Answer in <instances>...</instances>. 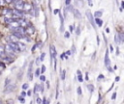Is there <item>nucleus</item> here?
Wrapping results in <instances>:
<instances>
[{
  "label": "nucleus",
  "instance_id": "obj_22",
  "mask_svg": "<svg viewBox=\"0 0 124 104\" xmlns=\"http://www.w3.org/2000/svg\"><path fill=\"white\" fill-rule=\"evenodd\" d=\"M5 53V49H4V46L3 45H0V56H3Z\"/></svg>",
  "mask_w": 124,
  "mask_h": 104
},
{
  "label": "nucleus",
  "instance_id": "obj_31",
  "mask_svg": "<svg viewBox=\"0 0 124 104\" xmlns=\"http://www.w3.org/2000/svg\"><path fill=\"white\" fill-rule=\"evenodd\" d=\"M114 42H115L116 43H119V39H118V36H117V35L114 36Z\"/></svg>",
  "mask_w": 124,
  "mask_h": 104
},
{
  "label": "nucleus",
  "instance_id": "obj_44",
  "mask_svg": "<svg viewBox=\"0 0 124 104\" xmlns=\"http://www.w3.org/2000/svg\"><path fill=\"white\" fill-rule=\"evenodd\" d=\"M31 94H32V91H31V90H29V91L27 92V94H26V95H28V96H31Z\"/></svg>",
  "mask_w": 124,
  "mask_h": 104
},
{
  "label": "nucleus",
  "instance_id": "obj_49",
  "mask_svg": "<svg viewBox=\"0 0 124 104\" xmlns=\"http://www.w3.org/2000/svg\"><path fill=\"white\" fill-rule=\"evenodd\" d=\"M72 50H73V51H72V53H75V52H76V51H75L76 49H75V46H74V45H73V47H72Z\"/></svg>",
  "mask_w": 124,
  "mask_h": 104
},
{
  "label": "nucleus",
  "instance_id": "obj_24",
  "mask_svg": "<svg viewBox=\"0 0 124 104\" xmlns=\"http://www.w3.org/2000/svg\"><path fill=\"white\" fill-rule=\"evenodd\" d=\"M39 90H40V85L36 84L35 87H34V94H37V93L39 92Z\"/></svg>",
  "mask_w": 124,
  "mask_h": 104
},
{
  "label": "nucleus",
  "instance_id": "obj_29",
  "mask_svg": "<svg viewBox=\"0 0 124 104\" xmlns=\"http://www.w3.org/2000/svg\"><path fill=\"white\" fill-rule=\"evenodd\" d=\"M28 87H29L28 84H23V85H22V90H23V91H24V90H27Z\"/></svg>",
  "mask_w": 124,
  "mask_h": 104
},
{
  "label": "nucleus",
  "instance_id": "obj_30",
  "mask_svg": "<svg viewBox=\"0 0 124 104\" xmlns=\"http://www.w3.org/2000/svg\"><path fill=\"white\" fill-rule=\"evenodd\" d=\"M76 34H77V36H80V35H81V29H80V27H78V28H77V30H76Z\"/></svg>",
  "mask_w": 124,
  "mask_h": 104
},
{
  "label": "nucleus",
  "instance_id": "obj_17",
  "mask_svg": "<svg viewBox=\"0 0 124 104\" xmlns=\"http://www.w3.org/2000/svg\"><path fill=\"white\" fill-rule=\"evenodd\" d=\"M2 14L5 15V16H7V15H10V14H13V11L11 9H5V10H3V13Z\"/></svg>",
  "mask_w": 124,
  "mask_h": 104
},
{
  "label": "nucleus",
  "instance_id": "obj_2",
  "mask_svg": "<svg viewBox=\"0 0 124 104\" xmlns=\"http://www.w3.org/2000/svg\"><path fill=\"white\" fill-rule=\"evenodd\" d=\"M49 51H51L52 60H55V57H56V50H55V47H54L53 44H51V47H49Z\"/></svg>",
  "mask_w": 124,
  "mask_h": 104
},
{
  "label": "nucleus",
  "instance_id": "obj_18",
  "mask_svg": "<svg viewBox=\"0 0 124 104\" xmlns=\"http://www.w3.org/2000/svg\"><path fill=\"white\" fill-rule=\"evenodd\" d=\"M15 31H16V32H18V33H19V34H21L22 36L24 35V29H23L22 27H18V28H17Z\"/></svg>",
  "mask_w": 124,
  "mask_h": 104
},
{
  "label": "nucleus",
  "instance_id": "obj_8",
  "mask_svg": "<svg viewBox=\"0 0 124 104\" xmlns=\"http://www.w3.org/2000/svg\"><path fill=\"white\" fill-rule=\"evenodd\" d=\"M14 6H15L17 11H18V12H22L23 11V2L22 3H18V4H15Z\"/></svg>",
  "mask_w": 124,
  "mask_h": 104
},
{
  "label": "nucleus",
  "instance_id": "obj_57",
  "mask_svg": "<svg viewBox=\"0 0 124 104\" xmlns=\"http://www.w3.org/2000/svg\"><path fill=\"white\" fill-rule=\"evenodd\" d=\"M116 55H119V52H118V48H116Z\"/></svg>",
  "mask_w": 124,
  "mask_h": 104
},
{
  "label": "nucleus",
  "instance_id": "obj_58",
  "mask_svg": "<svg viewBox=\"0 0 124 104\" xmlns=\"http://www.w3.org/2000/svg\"><path fill=\"white\" fill-rule=\"evenodd\" d=\"M106 32H107V33H110V29H109V28H107V29H106Z\"/></svg>",
  "mask_w": 124,
  "mask_h": 104
},
{
  "label": "nucleus",
  "instance_id": "obj_45",
  "mask_svg": "<svg viewBox=\"0 0 124 104\" xmlns=\"http://www.w3.org/2000/svg\"><path fill=\"white\" fill-rule=\"evenodd\" d=\"M58 13H59V10H58V9H55V10L53 11V14H54V15H57Z\"/></svg>",
  "mask_w": 124,
  "mask_h": 104
},
{
  "label": "nucleus",
  "instance_id": "obj_4",
  "mask_svg": "<svg viewBox=\"0 0 124 104\" xmlns=\"http://www.w3.org/2000/svg\"><path fill=\"white\" fill-rule=\"evenodd\" d=\"M105 65L108 68H110L111 67V61H110V58H109V49L106 51V55H105Z\"/></svg>",
  "mask_w": 124,
  "mask_h": 104
},
{
  "label": "nucleus",
  "instance_id": "obj_14",
  "mask_svg": "<svg viewBox=\"0 0 124 104\" xmlns=\"http://www.w3.org/2000/svg\"><path fill=\"white\" fill-rule=\"evenodd\" d=\"M94 22H95V25L97 24L99 27H101V26L103 25V20L100 19V18H95V19H94Z\"/></svg>",
  "mask_w": 124,
  "mask_h": 104
},
{
  "label": "nucleus",
  "instance_id": "obj_7",
  "mask_svg": "<svg viewBox=\"0 0 124 104\" xmlns=\"http://www.w3.org/2000/svg\"><path fill=\"white\" fill-rule=\"evenodd\" d=\"M34 33V28L33 27H27L24 29V34H27V35H32Z\"/></svg>",
  "mask_w": 124,
  "mask_h": 104
},
{
  "label": "nucleus",
  "instance_id": "obj_55",
  "mask_svg": "<svg viewBox=\"0 0 124 104\" xmlns=\"http://www.w3.org/2000/svg\"><path fill=\"white\" fill-rule=\"evenodd\" d=\"M110 50H111V52H112V51H113V47H112V45H110Z\"/></svg>",
  "mask_w": 124,
  "mask_h": 104
},
{
  "label": "nucleus",
  "instance_id": "obj_1",
  "mask_svg": "<svg viewBox=\"0 0 124 104\" xmlns=\"http://www.w3.org/2000/svg\"><path fill=\"white\" fill-rule=\"evenodd\" d=\"M86 16H87V17H88V20H89L90 24L93 26V28H96V25H95V22H94L93 16H92L91 12H90V11H86Z\"/></svg>",
  "mask_w": 124,
  "mask_h": 104
},
{
  "label": "nucleus",
  "instance_id": "obj_38",
  "mask_svg": "<svg viewBox=\"0 0 124 104\" xmlns=\"http://www.w3.org/2000/svg\"><path fill=\"white\" fill-rule=\"evenodd\" d=\"M116 95H117V94H116V93H113V94H112V99H113V100H114V99L116 98Z\"/></svg>",
  "mask_w": 124,
  "mask_h": 104
},
{
  "label": "nucleus",
  "instance_id": "obj_50",
  "mask_svg": "<svg viewBox=\"0 0 124 104\" xmlns=\"http://www.w3.org/2000/svg\"><path fill=\"white\" fill-rule=\"evenodd\" d=\"M97 44L98 45L100 44V39H99V37H97Z\"/></svg>",
  "mask_w": 124,
  "mask_h": 104
},
{
  "label": "nucleus",
  "instance_id": "obj_11",
  "mask_svg": "<svg viewBox=\"0 0 124 104\" xmlns=\"http://www.w3.org/2000/svg\"><path fill=\"white\" fill-rule=\"evenodd\" d=\"M17 44H18V50H19V51H23V50H25V48H26L25 44H23L22 42H18Z\"/></svg>",
  "mask_w": 124,
  "mask_h": 104
},
{
  "label": "nucleus",
  "instance_id": "obj_27",
  "mask_svg": "<svg viewBox=\"0 0 124 104\" xmlns=\"http://www.w3.org/2000/svg\"><path fill=\"white\" fill-rule=\"evenodd\" d=\"M40 73H41L40 69H39V68H37V69H36V71H35V76L39 77V76H40Z\"/></svg>",
  "mask_w": 124,
  "mask_h": 104
},
{
  "label": "nucleus",
  "instance_id": "obj_43",
  "mask_svg": "<svg viewBox=\"0 0 124 104\" xmlns=\"http://www.w3.org/2000/svg\"><path fill=\"white\" fill-rule=\"evenodd\" d=\"M103 78H104V75L100 74V75H99V76H98V80H101V79H103Z\"/></svg>",
  "mask_w": 124,
  "mask_h": 104
},
{
  "label": "nucleus",
  "instance_id": "obj_51",
  "mask_svg": "<svg viewBox=\"0 0 124 104\" xmlns=\"http://www.w3.org/2000/svg\"><path fill=\"white\" fill-rule=\"evenodd\" d=\"M119 80H120V78H119V76H117V77H115V81H116V82H118Z\"/></svg>",
  "mask_w": 124,
  "mask_h": 104
},
{
  "label": "nucleus",
  "instance_id": "obj_47",
  "mask_svg": "<svg viewBox=\"0 0 124 104\" xmlns=\"http://www.w3.org/2000/svg\"><path fill=\"white\" fill-rule=\"evenodd\" d=\"M65 4H66L67 6H69V4H71V1H69V0H66V1H65Z\"/></svg>",
  "mask_w": 124,
  "mask_h": 104
},
{
  "label": "nucleus",
  "instance_id": "obj_16",
  "mask_svg": "<svg viewBox=\"0 0 124 104\" xmlns=\"http://www.w3.org/2000/svg\"><path fill=\"white\" fill-rule=\"evenodd\" d=\"M77 74H78V80H79L80 82H83V79L82 72H81V70H80V69H78V70H77Z\"/></svg>",
  "mask_w": 124,
  "mask_h": 104
},
{
  "label": "nucleus",
  "instance_id": "obj_37",
  "mask_svg": "<svg viewBox=\"0 0 124 104\" xmlns=\"http://www.w3.org/2000/svg\"><path fill=\"white\" fill-rule=\"evenodd\" d=\"M40 80L41 81H46V77L44 75H40Z\"/></svg>",
  "mask_w": 124,
  "mask_h": 104
},
{
  "label": "nucleus",
  "instance_id": "obj_32",
  "mask_svg": "<svg viewBox=\"0 0 124 104\" xmlns=\"http://www.w3.org/2000/svg\"><path fill=\"white\" fill-rule=\"evenodd\" d=\"M67 10H68V11H71V12H73V11H74V9H73L72 5H69V6H67Z\"/></svg>",
  "mask_w": 124,
  "mask_h": 104
},
{
  "label": "nucleus",
  "instance_id": "obj_54",
  "mask_svg": "<svg viewBox=\"0 0 124 104\" xmlns=\"http://www.w3.org/2000/svg\"><path fill=\"white\" fill-rule=\"evenodd\" d=\"M39 63H40V60H39V58H37V59H36V64H37L38 66H39Z\"/></svg>",
  "mask_w": 124,
  "mask_h": 104
},
{
  "label": "nucleus",
  "instance_id": "obj_56",
  "mask_svg": "<svg viewBox=\"0 0 124 104\" xmlns=\"http://www.w3.org/2000/svg\"><path fill=\"white\" fill-rule=\"evenodd\" d=\"M69 28H70V32H72V31H73V26H70Z\"/></svg>",
  "mask_w": 124,
  "mask_h": 104
},
{
  "label": "nucleus",
  "instance_id": "obj_42",
  "mask_svg": "<svg viewBox=\"0 0 124 104\" xmlns=\"http://www.w3.org/2000/svg\"><path fill=\"white\" fill-rule=\"evenodd\" d=\"M42 104H47V98H46V97H44V98H43V100H42Z\"/></svg>",
  "mask_w": 124,
  "mask_h": 104
},
{
  "label": "nucleus",
  "instance_id": "obj_60",
  "mask_svg": "<svg viewBox=\"0 0 124 104\" xmlns=\"http://www.w3.org/2000/svg\"><path fill=\"white\" fill-rule=\"evenodd\" d=\"M0 104H3V102H2V100L0 99Z\"/></svg>",
  "mask_w": 124,
  "mask_h": 104
},
{
  "label": "nucleus",
  "instance_id": "obj_25",
  "mask_svg": "<svg viewBox=\"0 0 124 104\" xmlns=\"http://www.w3.org/2000/svg\"><path fill=\"white\" fill-rule=\"evenodd\" d=\"M87 88H88L89 92H91V93L94 91V86H93L92 84H89V85H87Z\"/></svg>",
  "mask_w": 124,
  "mask_h": 104
},
{
  "label": "nucleus",
  "instance_id": "obj_34",
  "mask_svg": "<svg viewBox=\"0 0 124 104\" xmlns=\"http://www.w3.org/2000/svg\"><path fill=\"white\" fill-rule=\"evenodd\" d=\"M77 93H78V94H79V95H81V94H82V88H81V87H79V88H78Z\"/></svg>",
  "mask_w": 124,
  "mask_h": 104
},
{
  "label": "nucleus",
  "instance_id": "obj_13",
  "mask_svg": "<svg viewBox=\"0 0 124 104\" xmlns=\"http://www.w3.org/2000/svg\"><path fill=\"white\" fill-rule=\"evenodd\" d=\"M9 45H10V47H11V48L14 50V52H15V51H19L17 43H12V42H10V43H9Z\"/></svg>",
  "mask_w": 124,
  "mask_h": 104
},
{
  "label": "nucleus",
  "instance_id": "obj_46",
  "mask_svg": "<svg viewBox=\"0 0 124 104\" xmlns=\"http://www.w3.org/2000/svg\"><path fill=\"white\" fill-rule=\"evenodd\" d=\"M72 54V52H71V50H68L66 53H65V55H71Z\"/></svg>",
  "mask_w": 124,
  "mask_h": 104
},
{
  "label": "nucleus",
  "instance_id": "obj_26",
  "mask_svg": "<svg viewBox=\"0 0 124 104\" xmlns=\"http://www.w3.org/2000/svg\"><path fill=\"white\" fill-rule=\"evenodd\" d=\"M45 56H46V54H45V53H42L41 57L39 58V59H40V62H43V61L45 60Z\"/></svg>",
  "mask_w": 124,
  "mask_h": 104
},
{
  "label": "nucleus",
  "instance_id": "obj_23",
  "mask_svg": "<svg viewBox=\"0 0 124 104\" xmlns=\"http://www.w3.org/2000/svg\"><path fill=\"white\" fill-rule=\"evenodd\" d=\"M65 73H66V70L65 69H61V75H60V78L62 80L65 79Z\"/></svg>",
  "mask_w": 124,
  "mask_h": 104
},
{
  "label": "nucleus",
  "instance_id": "obj_52",
  "mask_svg": "<svg viewBox=\"0 0 124 104\" xmlns=\"http://www.w3.org/2000/svg\"><path fill=\"white\" fill-rule=\"evenodd\" d=\"M88 4H89V6H90V7H92V6H93V3H92V1H88Z\"/></svg>",
  "mask_w": 124,
  "mask_h": 104
},
{
  "label": "nucleus",
  "instance_id": "obj_59",
  "mask_svg": "<svg viewBox=\"0 0 124 104\" xmlns=\"http://www.w3.org/2000/svg\"><path fill=\"white\" fill-rule=\"evenodd\" d=\"M85 78H86V80H88V75H87V73H86V75H85Z\"/></svg>",
  "mask_w": 124,
  "mask_h": 104
},
{
  "label": "nucleus",
  "instance_id": "obj_28",
  "mask_svg": "<svg viewBox=\"0 0 124 104\" xmlns=\"http://www.w3.org/2000/svg\"><path fill=\"white\" fill-rule=\"evenodd\" d=\"M6 104H15V101L13 99H8L7 102H6Z\"/></svg>",
  "mask_w": 124,
  "mask_h": 104
},
{
  "label": "nucleus",
  "instance_id": "obj_48",
  "mask_svg": "<svg viewBox=\"0 0 124 104\" xmlns=\"http://www.w3.org/2000/svg\"><path fill=\"white\" fill-rule=\"evenodd\" d=\"M5 82H6V83H5V85L7 86V85H8L9 83H10V79H8V78H7V79H6V81H5Z\"/></svg>",
  "mask_w": 124,
  "mask_h": 104
},
{
  "label": "nucleus",
  "instance_id": "obj_21",
  "mask_svg": "<svg viewBox=\"0 0 124 104\" xmlns=\"http://www.w3.org/2000/svg\"><path fill=\"white\" fill-rule=\"evenodd\" d=\"M102 11H97V12H95V14H94V16H95V17L96 18H99L100 16H102Z\"/></svg>",
  "mask_w": 124,
  "mask_h": 104
},
{
  "label": "nucleus",
  "instance_id": "obj_35",
  "mask_svg": "<svg viewBox=\"0 0 124 104\" xmlns=\"http://www.w3.org/2000/svg\"><path fill=\"white\" fill-rule=\"evenodd\" d=\"M18 100L20 101V103H24V102H25L24 98H23V97H21V96H19V97H18Z\"/></svg>",
  "mask_w": 124,
  "mask_h": 104
},
{
  "label": "nucleus",
  "instance_id": "obj_10",
  "mask_svg": "<svg viewBox=\"0 0 124 104\" xmlns=\"http://www.w3.org/2000/svg\"><path fill=\"white\" fill-rule=\"evenodd\" d=\"M9 41H10V42H12V43H18V39H17L15 36H13V35H11L10 37H9Z\"/></svg>",
  "mask_w": 124,
  "mask_h": 104
},
{
  "label": "nucleus",
  "instance_id": "obj_36",
  "mask_svg": "<svg viewBox=\"0 0 124 104\" xmlns=\"http://www.w3.org/2000/svg\"><path fill=\"white\" fill-rule=\"evenodd\" d=\"M40 71H41V73H44V72L46 71V67H45V66H42V68H41Z\"/></svg>",
  "mask_w": 124,
  "mask_h": 104
},
{
  "label": "nucleus",
  "instance_id": "obj_3",
  "mask_svg": "<svg viewBox=\"0 0 124 104\" xmlns=\"http://www.w3.org/2000/svg\"><path fill=\"white\" fill-rule=\"evenodd\" d=\"M15 89H16V85H8V86H6V88L4 90V93L5 94H10V93L14 92Z\"/></svg>",
  "mask_w": 124,
  "mask_h": 104
},
{
  "label": "nucleus",
  "instance_id": "obj_39",
  "mask_svg": "<svg viewBox=\"0 0 124 104\" xmlns=\"http://www.w3.org/2000/svg\"><path fill=\"white\" fill-rule=\"evenodd\" d=\"M36 102H37L38 104H41V103H42V99H41L40 97H37V99H36Z\"/></svg>",
  "mask_w": 124,
  "mask_h": 104
},
{
  "label": "nucleus",
  "instance_id": "obj_15",
  "mask_svg": "<svg viewBox=\"0 0 124 104\" xmlns=\"http://www.w3.org/2000/svg\"><path fill=\"white\" fill-rule=\"evenodd\" d=\"M73 12H74V15H75V16H76L77 18H79V19L82 18V15H81V13H80L79 10H74Z\"/></svg>",
  "mask_w": 124,
  "mask_h": 104
},
{
  "label": "nucleus",
  "instance_id": "obj_19",
  "mask_svg": "<svg viewBox=\"0 0 124 104\" xmlns=\"http://www.w3.org/2000/svg\"><path fill=\"white\" fill-rule=\"evenodd\" d=\"M13 36H15L17 39H21V38H23V37H24V36H22L21 34H19V33H18V32H16V31H14Z\"/></svg>",
  "mask_w": 124,
  "mask_h": 104
},
{
  "label": "nucleus",
  "instance_id": "obj_62",
  "mask_svg": "<svg viewBox=\"0 0 124 104\" xmlns=\"http://www.w3.org/2000/svg\"><path fill=\"white\" fill-rule=\"evenodd\" d=\"M57 104H61V103H59V102H58V103H57Z\"/></svg>",
  "mask_w": 124,
  "mask_h": 104
},
{
  "label": "nucleus",
  "instance_id": "obj_53",
  "mask_svg": "<svg viewBox=\"0 0 124 104\" xmlns=\"http://www.w3.org/2000/svg\"><path fill=\"white\" fill-rule=\"evenodd\" d=\"M36 47H37V44H36V45H34V46L32 47V52H34V50L36 49Z\"/></svg>",
  "mask_w": 124,
  "mask_h": 104
},
{
  "label": "nucleus",
  "instance_id": "obj_40",
  "mask_svg": "<svg viewBox=\"0 0 124 104\" xmlns=\"http://www.w3.org/2000/svg\"><path fill=\"white\" fill-rule=\"evenodd\" d=\"M20 96H21V97H24V96H26V93L24 92V91H22V92H21V94H20Z\"/></svg>",
  "mask_w": 124,
  "mask_h": 104
},
{
  "label": "nucleus",
  "instance_id": "obj_33",
  "mask_svg": "<svg viewBox=\"0 0 124 104\" xmlns=\"http://www.w3.org/2000/svg\"><path fill=\"white\" fill-rule=\"evenodd\" d=\"M12 21H13L12 18H6V19H5V22H6V23H9V24H10Z\"/></svg>",
  "mask_w": 124,
  "mask_h": 104
},
{
  "label": "nucleus",
  "instance_id": "obj_12",
  "mask_svg": "<svg viewBox=\"0 0 124 104\" xmlns=\"http://www.w3.org/2000/svg\"><path fill=\"white\" fill-rule=\"evenodd\" d=\"M60 16V20H61V26H60V32H64V18L62 16V15H59Z\"/></svg>",
  "mask_w": 124,
  "mask_h": 104
},
{
  "label": "nucleus",
  "instance_id": "obj_6",
  "mask_svg": "<svg viewBox=\"0 0 124 104\" xmlns=\"http://www.w3.org/2000/svg\"><path fill=\"white\" fill-rule=\"evenodd\" d=\"M32 10V6L30 5V4H28V3H25V4H23V11L24 12H30Z\"/></svg>",
  "mask_w": 124,
  "mask_h": 104
},
{
  "label": "nucleus",
  "instance_id": "obj_20",
  "mask_svg": "<svg viewBox=\"0 0 124 104\" xmlns=\"http://www.w3.org/2000/svg\"><path fill=\"white\" fill-rule=\"evenodd\" d=\"M4 49H5V51L9 52V53H13V52H14V50L10 47V45H9V44H8V45H6V46L4 47Z\"/></svg>",
  "mask_w": 124,
  "mask_h": 104
},
{
  "label": "nucleus",
  "instance_id": "obj_41",
  "mask_svg": "<svg viewBox=\"0 0 124 104\" xmlns=\"http://www.w3.org/2000/svg\"><path fill=\"white\" fill-rule=\"evenodd\" d=\"M65 38H70V33L69 32H65Z\"/></svg>",
  "mask_w": 124,
  "mask_h": 104
},
{
  "label": "nucleus",
  "instance_id": "obj_5",
  "mask_svg": "<svg viewBox=\"0 0 124 104\" xmlns=\"http://www.w3.org/2000/svg\"><path fill=\"white\" fill-rule=\"evenodd\" d=\"M32 65H33V63L31 62L30 64H29V68H28V78H29V80H33V74H32V72H31V70H32Z\"/></svg>",
  "mask_w": 124,
  "mask_h": 104
},
{
  "label": "nucleus",
  "instance_id": "obj_9",
  "mask_svg": "<svg viewBox=\"0 0 124 104\" xmlns=\"http://www.w3.org/2000/svg\"><path fill=\"white\" fill-rule=\"evenodd\" d=\"M9 25H10V27H11V28H16V29H17V28H18V27H19V24H18V21H16V20H13Z\"/></svg>",
  "mask_w": 124,
  "mask_h": 104
},
{
  "label": "nucleus",
  "instance_id": "obj_61",
  "mask_svg": "<svg viewBox=\"0 0 124 104\" xmlns=\"http://www.w3.org/2000/svg\"><path fill=\"white\" fill-rule=\"evenodd\" d=\"M3 3V1H0V4H2Z\"/></svg>",
  "mask_w": 124,
  "mask_h": 104
}]
</instances>
